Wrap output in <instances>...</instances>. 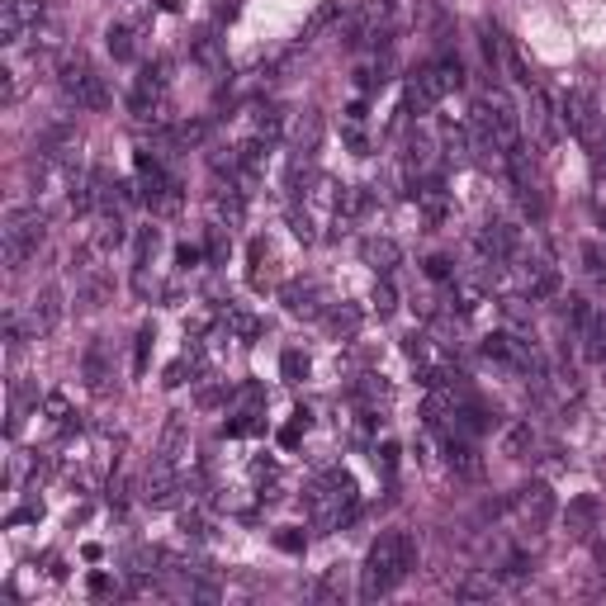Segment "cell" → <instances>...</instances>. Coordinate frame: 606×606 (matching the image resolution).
Here are the masks:
<instances>
[{
	"label": "cell",
	"mask_w": 606,
	"mask_h": 606,
	"mask_svg": "<svg viewBox=\"0 0 606 606\" xmlns=\"http://www.w3.org/2000/svg\"><path fill=\"white\" fill-rule=\"evenodd\" d=\"M58 86H62V95L76 109H105L109 105V86H105V76L86 62V52H62Z\"/></svg>",
	"instance_id": "2"
},
{
	"label": "cell",
	"mask_w": 606,
	"mask_h": 606,
	"mask_svg": "<svg viewBox=\"0 0 606 606\" xmlns=\"http://www.w3.org/2000/svg\"><path fill=\"white\" fill-rule=\"evenodd\" d=\"M228 332L232 337H242V341H252V337H260V322L252 318V313H242V308H228Z\"/></svg>",
	"instance_id": "25"
},
{
	"label": "cell",
	"mask_w": 606,
	"mask_h": 606,
	"mask_svg": "<svg viewBox=\"0 0 606 606\" xmlns=\"http://www.w3.org/2000/svg\"><path fill=\"white\" fill-rule=\"evenodd\" d=\"M128 242V228H123V218L109 209L100 223H95V232H90V242H86V252L90 256H109V252H119V246Z\"/></svg>",
	"instance_id": "11"
},
{
	"label": "cell",
	"mask_w": 606,
	"mask_h": 606,
	"mask_svg": "<svg viewBox=\"0 0 606 606\" xmlns=\"http://www.w3.org/2000/svg\"><path fill=\"white\" fill-rule=\"evenodd\" d=\"M446 454H450V470L460 474V478H478V470H484V464H478V454H474V446L464 436H454L450 431V440H446Z\"/></svg>",
	"instance_id": "15"
},
{
	"label": "cell",
	"mask_w": 606,
	"mask_h": 606,
	"mask_svg": "<svg viewBox=\"0 0 606 606\" xmlns=\"http://www.w3.org/2000/svg\"><path fill=\"white\" fill-rule=\"evenodd\" d=\"M436 72H440V86H446V95L464 86V66H460V58H440Z\"/></svg>",
	"instance_id": "29"
},
{
	"label": "cell",
	"mask_w": 606,
	"mask_h": 606,
	"mask_svg": "<svg viewBox=\"0 0 606 606\" xmlns=\"http://www.w3.org/2000/svg\"><path fill=\"white\" fill-rule=\"evenodd\" d=\"M289 228H294L299 242H318V232H313V218L303 214V209H289Z\"/></svg>",
	"instance_id": "32"
},
{
	"label": "cell",
	"mask_w": 606,
	"mask_h": 606,
	"mask_svg": "<svg viewBox=\"0 0 606 606\" xmlns=\"http://www.w3.org/2000/svg\"><path fill=\"white\" fill-rule=\"evenodd\" d=\"M280 375H284L289 384L308 379V355H303V351H284V355H280Z\"/></svg>",
	"instance_id": "28"
},
{
	"label": "cell",
	"mask_w": 606,
	"mask_h": 606,
	"mask_svg": "<svg viewBox=\"0 0 606 606\" xmlns=\"http://www.w3.org/2000/svg\"><path fill=\"white\" fill-rule=\"evenodd\" d=\"M440 100H446V86H440V72L431 62V66H422V72L408 81V109H412V114H431Z\"/></svg>",
	"instance_id": "7"
},
{
	"label": "cell",
	"mask_w": 606,
	"mask_h": 606,
	"mask_svg": "<svg viewBox=\"0 0 606 606\" xmlns=\"http://www.w3.org/2000/svg\"><path fill=\"white\" fill-rule=\"evenodd\" d=\"M161 10H181V0H161Z\"/></svg>",
	"instance_id": "37"
},
{
	"label": "cell",
	"mask_w": 606,
	"mask_h": 606,
	"mask_svg": "<svg viewBox=\"0 0 606 606\" xmlns=\"http://www.w3.org/2000/svg\"><path fill=\"white\" fill-rule=\"evenodd\" d=\"M58 322H62V294L48 284V289H38V299L29 303V332L34 337H48Z\"/></svg>",
	"instance_id": "9"
},
{
	"label": "cell",
	"mask_w": 606,
	"mask_h": 606,
	"mask_svg": "<svg viewBox=\"0 0 606 606\" xmlns=\"http://www.w3.org/2000/svg\"><path fill=\"white\" fill-rule=\"evenodd\" d=\"M578 337H583V355H587V361H606V313H592L587 327Z\"/></svg>",
	"instance_id": "18"
},
{
	"label": "cell",
	"mask_w": 606,
	"mask_h": 606,
	"mask_svg": "<svg viewBox=\"0 0 606 606\" xmlns=\"http://www.w3.org/2000/svg\"><path fill=\"white\" fill-rule=\"evenodd\" d=\"M597 521H602V502L592 498V493H578V498L563 507V531H569L573 540H587V535L597 531Z\"/></svg>",
	"instance_id": "8"
},
{
	"label": "cell",
	"mask_w": 606,
	"mask_h": 606,
	"mask_svg": "<svg viewBox=\"0 0 606 606\" xmlns=\"http://www.w3.org/2000/svg\"><path fill=\"white\" fill-rule=\"evenodd\" d=\"M275 545H280L284 555H299V549H303V531H280V535H275Z\"/></svg>",
	"instance_id": "33"
},
{
	"label": "cell",
	"mask_w": 606,
	"mask_h": 606,
	"mask_svg": "<svg viewBox=\"0 0 606 606\" xmlns=\"http://www.w3.org/2000/svg\"><path fill=\"white\" fill-rule=\"evenodd\" d=\"M209 209H214V218H218V228H242V218H246V199H242V190L237 185H218L214 190V199H209Z\"/></svg>",
	"instance_id": "12"
},
{
	"label": "cell",
	"mask_w": 606,
	"mask_h": 606,
	"mask_svg": "<svg viewBox=\"0 0 606 606\" xmlns=\"http://www.w3.org/2000/svg\"><path fill=\"white\" fill-rule=\"evenodd\" d=\"M38 24H48V0H5L0 38H5V48H19L24 38H34Z\"/></svg>",
	"instance_id": "6"
},
{
	"label": "cell",
	"mask_w": 606,
	"mask_h": 606,
	"mask_svg": "<svg viewBox=\"0 0 606 606\" xmlns=\"http://www.w3.org/2000/svg\"><path fill=\"white\" fill-rule=\"evenodd\" d=\"M535 446V431H531V422H517V426H507V436H502V454H512V460H526Z\"/></svg>",
	"instance_id": "20"
},
{
	"label": "cell",
	"mask_w": 606,
	"mask_h": 606,
	"mask_svg": "<svg viewBox=\"0 0 606 606\" xmlns=\"http://www.w3.org/2000/svg\"><path fill=\"white\" fill-rule=\"evenodd\" d=\"M109 58H114V62H128L133 58V29H128V24H109Z\"/></svg>",
	"instance_id": "24"
},
{
	"label": "cell",
	"mask_w": 606,
	"mask_h": 606,
	"mask_svg": "<svg viewBox=\"0 0 606 606\" xmlns=\"http://www.w3.org/2000/svg\"><path fill=\"white\" fill-rule=\"evenodd\" d=\"M559 119H563V128H569L573 137H583L587 147L602 143V109H597V95L592 90H569L563 95Z\"/></svg>",
	"instance_id": "5"
},
{
	"label": "cell",
	"mask_w": 606,
	"mask_h": 606,
	"mask_svg": "<svg viewBox=\"0 0 606 606\" xmlns=\"http://www.w3.org/2000/svg\"><path fill=\"white\" fill-rule=\"evenodd\" d=\"M81 369H86V384L95 393H105L109 389V351H105V341H90L86 346V361H81Z\"/></svg>",
	"instance_id": "16"
},
{
	"label": "cell",
	"mask_w": 606,
	"mask_h": 606,
	"mask_svg": "<svg viewBox=\"0 0 606 606\" xmlns=\"http://www.w3.org/2000/svg\"><path fill=\"white\" fill-rule=\"evenodd\" d=\"M157 246H161V232L157 228H137V270L157 256Z\"/></svg>",
	"instance_id": "31"
},
{
	"label": "cell",
	"mask_w": 606,
	"mask_h": 606,
	"mask_svg": "<svg viewBox=\"0 0 606 606\" xmlns=\"http://www.w3.org/2000/svg\"><path fill=\"white\" fill-rule=\"evenodd\" d=\"M369 303H375V313H379V318H389V313L398 308V294H393L389 275H379V284H375V294H369Z\"/></svg>",
	"instance_id": "27"
},
{
	"label": "cell",
	"mask_w": 606,
	"mask_h": 606,
	"mask_svg": "<svg viewBox=\"0 0 606 606\" xmlns=\"http://www.w3.org/2000/svg\"><path fill=\"white\" fill-rule=\"evenodd\" d=\"M19 95H24V76L5 72V105H19Z\"/></svg>",
	"instance_id": "34"
},
{
	"label": "cell",
	"mask_w": 606,
	"mask_h": 606,
	"mask_svg": "<svg viewBox=\"0 0 606 606\" xmlns=\"http://www.w3.org/2000/svg\"><path fill=\"white\" fill-rule=\"evenodd\" d=\"M289 143H294V152H313L322 143V114L318 109H303V114L289 123Z\"/></svg>",
	"instance_id": "14"
},
{
	"label": "cell",
	"mask_w": 606,
	"mask_h": 606,
	"mask_svg": "<svg viewBox=\"0 0 606 606\" xmlns=\"http://www.w3.org/2000/svg\"><path fill=\"white\" fill-rule=\"evenodd\" d=\"M417 563V545H412L408 531H384L365 555V569H361V597L365 602H379L403 583Z\"/></svg>",
	"instance_id": "1"
},
{
	"label": "cell",
	"mask_w": 606,
	"mask_h": 606,
	"mask_svg": "<svg viewBox=\"0 0 606 606\" xmlns=\"http://www.w3.org/2000/svg\"><path fill=\"white\" fill-rule=\"evenodd\" d=\"M322 322H327V332H332L337 341H351L355 332H361V322H365V313L355 308V303H332V308L322 313Z\"/></svg>",
	"instance_id": "13"
},
{
	"label": "cell",
	"mask_w": 606,
	"mask_h": 606,
	"mask_svg": "<svg viewBox=\"0 0 606 606\" xmlns=\"http://www.w3.org/2000/svg\"><path fill=\"white\" fill-rule=\"evenodd\" d=\"M426 275H431V280H450L454 270H450V260H446V256H431V260H426Z\"/></svg>",
	"instance_id": "35"
},
{
	"label": "cell",
	"mask_w": 606,
	"mask_h": 606,
	"mask_svg": "<svg viewBox=\"0 0 606 606\" xmlns=\"http://www.w3.org/2000/svg\"><path fill=\"white\" fill-rule=\"evenodd\" d=\"M493 592H498V578L493 573H470V578L454 583V597L460 602H484V597H493Z\"/></svg>",
	"instance_id": "19"
},
{
	"label": "cell",
	"mask_w": 606,
	"mask_h": 606,
	"mask_svg": "<svg viewBox=\"0 0 606 606\" xmlns=\"http://www.w3.org/2000/svg\"><path fill=\"white\" fill-rule=\"evenodd\" d=\"M109 587H114V583H109V578H105V573H95V578H90V592H95V597H105V592H109Z\"/></svg>",
	"instance_id": "36"
},
{
	"label": "cell",
	"mask_w": 606,
	"mask_h": 606,
	"mask_svg": "<svg viewBox=\"0 0 606 606\" xmlns=\"http://www.w3.org/2000/svg\"><path fill=\"white\" fill-rule=\"evenodd\" d=\"M190 52H195V62H204L209 72H223V43H218V34H214V29H204V34L195 38V48H190Z\"/></svg>",
	"instance_id": "21"
},
{
	"label": "cell",
	"mask_w": 606,
	"mask_h": 606,
	"mask_svg": "<svg viewBox=\"0 0 606 606\" xmlns=\"http://www.w3.org/2000/svg\"><path fill=\"white\" fill-rule=\"evenodd\" d=\"M398 256H403V252H398L393 237H369L365 242V266H375L379 275H389L398 266Z\"/></svg>",
	"instance_id": "17"
},
{
	"label": "cell",
	"mask_w": 606,
	"mask_h": 606,
	"mask_svg": "<svg viewBox=\"0 0 606 606\" xmlns=\"http://www.w3.org/2000/svg\"><path fill=\"white\" fill-rule=\"evenodd\" d=\"M48 237V218L38 214V209H10L5 218V270L15 275L24 270L29 260L38 256V246H43Z\"/></svg>",
	"instance_id": "3"
},
{
	"label": "cell",
	"mask_w": 606,
	"mask_h": 606,
	"mask_svg": "<svg viewBox=\"0 0 606 606\" xmlns=\"http://www.w3.org/2000/svg\"><path fill=\"white\" fill-rule=\"evenodd\" d=\"M587 318H592L587 299H578V294H569V299H563V322H569L573 332H583V327H587Z\"/></svg>",
	"instance_id": "26"
},
{
	"label": "cell",
	"mask_w": 606,
	"mask_h": 606,
	"mask_svg": "<svg viewBox=\"0 0 606 606\" xmlns=\"http://www.w3.org/2000/svg\"><path fill=\"white\" fill-rule=\"evenodd\" d=\"M43 412H48V422L58 426V431H72L76 417H72V403H66V393H48L43 398Z\"/></svg>",
	"instance_id": "23"
},
{
	"label": "cell",
	"mask_w": 606,
	"mask_h": 606,
	"mask_svg": "<svg viewBox=\"0 0 606 606\" xmlns=\"http://www.w3.org/2000/svg\"><path fill=\"white\" fill-rule=\"evenodd\" d=\"M280 303L294 313V318H322V313H327L322 308V289L318 284H299V280L280 289Z\"/></svg>",
	"instance_id": "10"
},
{
	"label": "cell",
	"mask_w": 606,
	"mask_h": 606,
	"mask_svg": "<svg viewBox=\"0 0 606 606\" xmlns=\"http://www.w3.org/2000/svg\"><path fill=\"white\" fill-rule=\"evenodd\" d=\"M152 341H157V332H152V327H143V332H137V341H133V375H147Z\"/></svg>",
	"instance_id": "30"
},
{
	"label": "cell",
	"mask_w": 606,
	"mask_h": 606,
	"mask_svg": "<svg viewBox=\"0 0 606 606\" xmlns=\"http://www.w3.org/2000/svg\"><path fill=\"white\" fill-rule=\"evenodd\" d=\"M308 597H313V602H341V597H346V583H341V569H327L322 578H313Z\"/></svg>",
	"instance_id": "22"
},
{
	"label": "cell",
	"mask_w": 606,
	"mask_h": 606,
	"mask_svg": "<svg viewBox=\"0 0 606 606\" xmlns=\"http://www.w3.org/2000/svg\"><path fill=\"white\" fill-rule=\"evenodd\" d=\"M555 512H559V507H555V493H549L545 478H535V484L517 488L512 498H507V517H512L521 531H531V535L545 531L549 521H555Z\"/></svg>",
	"instance_id": "4"
}]
</instances>
